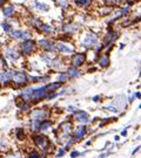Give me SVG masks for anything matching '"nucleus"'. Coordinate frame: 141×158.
<instances>
[{
  "label": "nucleus",
  "instance_id": "obj_1",
  "mask_svg": "<svg viewBox=\"0 0 141 158\" xmlns=\"http://www.w3.org/2000/svg\"><path fill=\"white\" fill-rule=\"evenodd\" d=\"M46 94H47L46 87H41V88H38V89H33V88H32V90H31V96H29V101L44 98V97H46Z\"/></svg>",
  "mask_w": 141,
  "mask_h": 158
},
{
  "label": "nucleus",
  "instance_id": "obj_2",
  "mask_svg": "<svg viewBox=\"0 0 141 158\" xmlns=\"http://www.w3.org/2000/svg\"><path fill=\"white\" fill-rule=\"evenodd\" d=\"M33 138H34V142H35V144H37L40 149H42V150L47 149V146H48L49 142H48V139H47V137H46V136H42V135H35Z\"/></svg>",
  "mask_w": 141,
  "mask_h": 158
},
{
  "label": "nucleus",
  "instance_id": "obj_3",
  "mask_svg": "<svg viewBox=\"0 0 141 158\" xmlns=\"http://www.w3.org/2000/svg\"><path fill=\"white\" fill-rule=\"evenodd\" d=\"M97 35L95 34H92V33H90V34H88L87 35V37H86V39L84 40V46L85 47H88V48H90V47H93L94 45H95V42H97Z\"/></svg>",
  "mask_w": 141,
  "mask_h": 158
},
{
  "label": "nucleus",
  "instance_id": "obj_4",
  "mask_svg": "<svg viewBox=\"0 0 141 158\" xmlns=\"http://www.w3.org/2000/svg\"><path fill=\"white\" fill-rule=\"evenodd\" d=\"M46 116H47V111H45L42 109H35L32 113V121L33 119H35V121H42Z\"/></svg>",
  "mask_w": 141,
  "mask_h": 158
},
{
  "label": "nucleus",
  "instance_id": "obj_5",
  "mask_svg": "<svg viewBox=\"0 0 141 158\" xmlns=\"http://www.w3.org/2000/svg\"><path fill=\"white\" fill-rule=\"evenodd\" d=\"M21 49H23L24 54H29V53H32L33 49H34V42L31 41V40H26V41L23 43Z\"/></svg>",
  "mask_w": 141,
  "mask_h": 158
},
{
  "label": "nucleus",
  "instance_id": "obj_6",
  "mask_svg": "<svg viewBox=\"0 0 141 158\" xmlns=\"http://www.w3.org/2000/svg\"><path fill=\"white\" fill-rule=\"evenodd\" d=\"M11 35L15 39H21V40H27L29 39V34L23 31H13L11 32Z\"/></svg>",
  "mask_w": 141,
  "mask_h": 158
},
{
  "label": "nucleus",
  "instance_id": "obj_7",
  "mask_svg": "<svg viewBox=\"0 0 141 158\" xmlns=\"http://www.w3.org/2000/svg\"><path fill=\"white\" fill-rule=\"evenodd\" d=\"M12 79H13V81H14L15 83L21 84V83H25V82H26V74L16 72V73H13Z\"/></svg>",
  "mask_w": 141,
  "mask_h": 158
},
{
  "label": "nucleus",
  "instance_id": "obj_8",
  "mask_svg": "<svg viewBox=\"0 0 141 158\" xmlns=\"http://www.w3.org/2000/svg\"><path fill=\"white\" fill-rule=\"evenodd\" d=\"M74 118L81 123H87L90 122V117H88V115L85 113V111H78L75 115H74Z\"/></svg>",
  "mask_w": 141,
  "mask_h": 158
},
{
  "label": "nucleus",
  "instance_id": "obj_9",
  "mask_svg": "<svg viewBox=\"0 0 141 158\" xmlns=\"http://www.w3.org/2000/svg\"><path fill=\"white\" fill-rule=\"evenodd\" d=\"M85 60H86L85 54H77V55L73 58V60H72V64H73L74 67H79V66H81V64L85 62Z\"/></svg>",
  "mask_w": 141,
  "mask_h": 158
},
{
  "label": "nucleus",
  "instance_id": "obj_10",
  "mask_svg": "<svg viewBox=\"0 0 141 158\" xmlns=\"http://www.w3.org/2000/svg\"><path fill=\"white\" fill-rule=\"evenodd\" d=\"M125 104H126V97L122 96V95H120V96L116 97V100H115V102H114V107L118 108V109H120V108L125 107Z\"/></svg>",
  "mask_w": 141,
  "mask_h": 158
},
{
  "label": "nucleus",
  "instance_id": "obj_11",
  "mask_svg": "<svg viewBox=\"0 0 141 158\" xmlns=\"http://www.w3.org/2000/svg\"><path fill=\"white\" fill-rule=\"evenodd\" d=\"M39 45H40L42 48L47 49V50H54V49H55V46L53 45V43H51V42H49L48 40H46V39L39 40Z\"/></svg>",
  "mask_w": 141,
  "mask_h": 158
},
{
  "label": "nucleus",
  "instance_id": "obj_12",
  "mask_svg": "<svg viewBox=\"0 0 141 158\" xmlns=\"http://www.w3.org/2000/svg\"><path fill=\"white\" fill-rule=\"evenodd\" d=\"M12 73L11 72H0V82L6 83L12 79Z\"/></svg>",
  "mask_w": 141,
  "mask_h": 158
},
{
  "label": "nucleus",
  "instance_id": "obj_13",
  "mask_svg": "<svg viewBox=\"0 0 141 158\" xmlns=\"http://www.w3.org/2000/svg\"><path fill=\"white\" fill-rule=\"evenodd\" d=\"M55 48H58L60 52H62V53H72L73 52V48L72 47H68L67 45H65V43H58L57 46H55Z\"/></svg>",
  "mask_w": 141,
  "mask_h": 158
},
{
  "label": "nucleus",
  "instance_id": "obj_14",
  "mask_svg": "<svg viewBox=\"0 0 141 158\" xmlns=\"http://www.w3.org/2000/svg\"><path fill=\"white\" fill-rule=\"evenodd\" d=\"M85 134H86V128L85 127H79L74 132V138L75 139H81L85 136Z\"/></svg>",
  "mask_w": 141,
  "mask_h": 158
},
{
  "label": "nucleus",
  "instance_id": "obj_15",
  "mask_svg": "<svg viewBox=\"0 0 141 158\" xmlns=\"http://www.w3.org/2000/svg\"><path fill=\"white\" fill-rule=\"evenodd\" d=\"M32 5H33V7L38 8L40 11H48V6L46 4H42V3L38 1V0H33V4Z\"/></svg>",
  "mask_w": 141,
  "mask_h": 158
},
{
  "label": "nucleus",
  "instance_id": "obj_16",
  "mask_svg": "<svg viewBox=\"0 0 141 158\" xmlns=\"http://www.w3.org/2000/svg\"><path fill=\"white\" fill-rule=\"evenodd\" d=\"M51 127H52V121H42L39 125V130L45 131V130H48Z\"/></svg>",
  "mask_w": 141,
  "mask_h": 158
},
{
  "label": "nucleus",
  "instance_id": "obj_17",
  "mask_svg": "<svg viewBox=\"0 0 141 158\" xmlns=\"http://www.w3.org/2000/svg\"><path fill=\"white\" fill-rule=\"evenodd\" d=\"M6 55H7L11 60H16L18 56H19V55L16 54V52H15L14 49H12V48H7V49H6Z\"/></svg>",
  "mask_w": 141,
  "mask_h": 158
},
{
  "label": "nucleus",
  "instance_id": "obj_18",
  "mask_svg": "<svg viewBox=\"0 0 141 158\" xmlns=\"http://www.w3.org/2000/svg\"><path fill=\"white\" fill-rule=\"evenodd\" d=\"M60 85H61V83H60V82L52 83V84H49V85H47V87H46V89H47V90H49V92H53V90L58 89V88H59Z\"/></svg>",
  "mask_w": 141,
  "mask_h": 158
},
{
  "label": "nucleus",
  "instance_id": "obj_19",
  "mask_svg": "<svg viewBox=\"0 0 141 158\" xmlns=\"http://www.w3.org/2000/svg\"><path fill=\"white\" fill-rule=\"evenodd\" d=\"M67 75H69L70 77H77V76L80 75V72H78L75 68H70V69L68 70V74H67Z\"/></svg>",
  "mask_w": 141,
  "mask_h": 158
},
{
  "label": "nucleus",
  "instance_id": "obj_20",
  "mask_svg": "<svg viewBox=\"0 0 141 158\" xmlns=\"http://www.w3.org/2000/svg\"><path fill=\"white\" fill-rule=\"evenodd\" d=\"M13 13H14V7L13 6H8L4 9V15L5 16H11Z\"/></svg>",
  "mask_w": 141,
  "mask_h": 158
},
{
  "label": "nucleus",
  "instance_id": "obj_21",
  "mask_svg": "<svg viewBox=\"0 0 141 158\" xmlns=\"http://www.w3.org/2000/svg\"><path fill=\"white\" fill-rule=\"evenodd\" d=\"M108 63H110V60H108V58H106V56L101 58L100 61H99V64H100L101 67H107Z\"/></svg>",
  "mask_w": 141,
  "mask_h": 158
},
{
  "label": "nucleus",
  "instance_id": "obj_22",
  "mask_svg": "<svg viewBox=\"0 0 141 158\" xmlns=\"http://www.w3.org/2000/svg\"><path fill=\"white\" fill-rule=\"evenodd\" d=\"M39 27H40L41 31H44V32H47V33L53 32V27H51V26H48V25H40Z\"/></svg>",
  "mask_w": 141,
  "mask_h": 158
},
{
  "label": "nucleus",
  "instance_id": "obj_23",
  "mask_svg": "<svg viewBox=\"0 0 141 158\" xmlns=\"http://www.w3.org/2000/svg\"><path fill=\"white\" fill-rule=\"evenodd\" d=\"M15 135H16V138H18V139H24L25 132H24V130H23V129H18Z\"/></svg>",
  "mask_w": 141,
  "mask_h": 158
},
{
  "label": "nucleus",
  "instance_id": "obj_24",
  "mask_svg": "<svg viewBox=\"0 0 141 158\" xmlns=\"http://www.w3.org/2000/svg\"><path fill=\"white\" fill-rule=\"evenodd\" d=\"M91 3V0H77V4L80 5V6H85V5H88Z\"/></svg>",
  "mask_w": 141,
  "mask_h": 158
},
{
  "label": "nucleus",
  "instance_id": "obj_25",
  "mask_svg": "<svg viewBox=\"0 0 141 158\" xmlns=\"http://www.w3.org/2000/svg\"><path fill=\"white\" fill-rule=\"evenodd\" d=\"M74 28H77L75 26H73V25H67V26H65L64 27V29L65 31H67V32H73V31H75Z\"/></svg>",
  "mask_w": 141,
  "mask_h": 158
},
{
  "label": "nucleus",
  "instance_id": "obj_26",
  "mask_svg": "<svg viewBox=\"0 0 141 158\" xmlns=\"http://www.w3.org/2000/svg\"><path fill=\"white\" fill-rule=\"evenodd\" d=\"M67 79H68V75H67V74H60V75H59V81H60V82H65Z\"/></svg>",
  "mask_w": 141,
  "mask_h": 158
},
{
  "label": "nucleus",
  "instance_id": "obj_27",
  "mask_svg": "<svg viewBox=\"0 0 141 158\" xmlns=\"http://www.w3.org/2000/svg\"><path fill=\"white\" fill-rule=\"evenodd\" d=\"M105 109H106V110H111V111H114V113H118V111H119V109H118V108H115L114 105H110V107H106Z\"/></svg>",
  "mask_w": 141,
  "mask_h": 158
},
{
  "label": "nucleus",
  "instance_id": "obj_28",
  "mask_svg": "<svg viewBox=\"0 0 141 158\" xmlns=\"http://www.w3.org/2000/svg\"><path fill=\"white\" fill-rule=\"evenodd\" d=\"M28 158H40V155H39L38 152L34 151V152H31V153H29V157H28Z\"/></svg>",
  "mask_w": 141,
  "mask_h": 158
},
{
  "label": "nucleus",
  "instance_id": "obj_29",
  "mask_svg": "<svg viewBox=\"0 0 141 158\" xmlns=\"http://www.w3.org/2000/svg\"><path fill=\"white\" fill-rule=\"evenodd\" d=\"M58 3H59V4H60L62 7H66V6L68 5V3L66 1V0H58Z\"/></svg>",
  "mask_w": 141,
  "mask_h": 158
},
{
  "label": "nucleus",
  "instance_id": "obj_30",
  "mask_svg": "<svg viewBox=\"0 0 141 158\" xmlns=\"http://www.w3.org/2000/svg\"><path fill=\"white\" fill-rule=\"evenodd\" d=\"M115 38H116V34H110V37H107V40L108 41H113Z\"/></svg>",
  "mask_w": 141,
  "mask_h": 158
},
{
  "label": "nucleus",
  "instance_id": "obj_31",
  "mask_svg": "<svg viewBox=\"0 0 141 158\" xmlns=\"http://www.w3.org/2000/svg\"><path fill=\"white\" fill-rule=\"evenodd\" d=\"M79 155H80V153H79L78 151H73L72 153H70V158H75V157L79 156Z\"/></svg>",
  "mask_w": 141,
  "mask_h": 158
},
{
  "label": "nucleus",
  "instance_id": "obj_32",
  "mask_svg": "<svg viewBox=\"0 0 141 158\" xmlns=\"http://www.w3.org/2000/svg\"><path fill=\"white\" fill-rule=\"evenodd\" d=\"M64 153H65V150H64V149H60L59 152H58V155H57V157H61V156H64Z\"/></svg>",
  "mask_w": 141,
  "mask_h": 158
},
{
  "label": "nucleus",
  "instance_id": "obj_33",
  "mask_svg": "<svg viewBox=\"0 0 141 158\" xmlns=\"http://www.w3.org/2000/svg\"><path fill=\"white\" fill-rule=\"evenodd\" d=\"M4 29H5L6 32H10V31H11V26H10V25H4Z\"/></svg>",
  "mask_w": 141,
  "mask_h": 158
},
{
  "label": "nucleus",
  "instance_id": "obj_34",
  "mask_svg": "<svg viewBox=\"0 0 141 158\" xmlns=\"http://www.w3.org/2000/svg\"><path fill=\"white\" fill-rule=\"evenodd\" d=\"M6 158H20L18 155H12V156H8V157H6Z\"/></svg>",
  "mask_w": 141,
  "mask_h": 158
},
{
  "label": "nucleus",
  "instance_id": "obj_35",
  "mask_svg": "<svg viewBox=\"0 0 141 158\" xmlns=\"http://www.w3.org/2000/svg\"><path fill=\"white\" fill-rule=\"evenodd\" d=\"M139 150H140V146H138V148H136V149H135V150L133 151V155H135V153H136V152H138Z\"/></svg>",
  "mask_w": 141,
  "mask_h": 158
},
{
  "label": "nucleus",
  "instance_id": "obj_36",
  "mask_svg": "<svg viewBox=\"0 0 141 158\" xmlns=\"http://www.w3.org/2000/svg\"><path fill=\"white\" fill-rule=\"evenodd\" d=\"M106 156H107V153H102V155H100V156H99V158H105Z\"/></svg>",
  "mask_w": 141,
  "mask_h": 158
},
{
  "label": "nucleus",
  "instance_id": "obj_37",
  "mask_svg": "<svg viewBox=\"0 0 141 158\" xmlns=\"http://www.w3.org/2000/svg\"><path fill=\"white\" fill-rule=\"evenodd\" d=\"M121 135H122V136H126V135H127V131H126V130H123V131L121 132Z\"/></svg>",
  "mask_w": 141,
  "mask_h": 158
},
{
  "label": "nucleus",
  "instance_id": "obj_38",
  "mask_svg": "<svg viewBox=\"0 0 141 158\" xmlns=\"http://www.w3.org/2000/svg\"><path fill=\"white\" fill-rule=\"evenodd\" d=\"M4 1H5V0H0V6H1V5L4 4Z\"/></svg>",
  "mask_w": 141,
  "mask_h": 158
},
{
  "label": "nucleus",
  "instance_id": "obj_39",
  "mask_svg": "<svg viewBox=\"0 0 141 158\" xmlns=\"http://www.w3.org/2000/svg\"><path fill=\"white\" fill-rule=\"evenodd\" d=\"M93 100H94V101H98V100H99V96H95Z\"/></svg>",
  "mask_w": 141,
  "mask_h": 158
},
{
  "label": "nucleus",
  "instance_id": "obj_40",
  "mask_svg": "<svg viewBox=\"0 0 141 158\" xmlns=\"http://www.w3.org/2000/svg\"><path fill=\"white\" fill-rule=\"evenodd\" d=\"M108 1H111V0H108Z\"/></svg>",
  "mask_w": 141,
  "mask_h": 158
}]
</instances>
